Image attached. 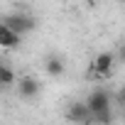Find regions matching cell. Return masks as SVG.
I'll list each match as a JSON object with an SVG mask.
<instances>
[{"mask_svg":"<svg viewBox=\"0 0 125 125\" xmlns=\"http://www.w3.org/2000/svg\"><path fill=\"white\" fill-rule=\"evenodd\" d=\"M118 3H125V0H118Z\"/></svg>","mask_w":125,"mask_h":125,"instance_id":"12","label":"cell"},{"mask_svg":"<svg viewBox=\"0 0 125 125\" xmlns=\"http://www.w3.org/2000/svg\"><path fill=\"white\" fill-rule=\"evenodd\" d=\"M0 47L3 49H17L20 47V34H15L3 20H0Z\"/></svg>","mask_w":125,"mask_h":125,"instance_id":"7","label":"cell"},{"mask_svg":"<svg viewBox=\"0 0 125 125\" xmlns=\"http://www.w3.org/2000/svg\"><path fill=\"white\" fill-rule=\"evenodd\" d=\"M44 71L49 74V76H61V74H64L66 71V61L64 59H61V54H47V59H44Z\"/></svg>","mask_w":125,"mask_h":125,"instance_id":"6","label":"cell"},{"mask_svg":"<svg viewBox=\"0 0 125 125\" xmlns=\"http://www.w3.org/2000/svg\"><path fill=\"white\" fill-rule=\"evenodd\" d=\"M123 110H125V108H123ZM123 118H125V113H123Z\"/></svg>","mask_w":125,"mask_h":125,"instance_id":"13","label":"cell"},{"mask_svg":"<svg viewBox=\"0 0 125 125\" xmlns=\"http://www.w3.org/2000/svg\"><path fill=\"white\" fill-rule=\"evenodd\" d=\"M86 105H88L91 120L103 123V125L110 123V93L105 88H93L86 96Z\"/></svg>","mask_w":125,"mask_h":125,"instance_id":"1","label":"cell"},{"mask_svg":"<svg viewBox=\"0 0 125 125\" xmlns=\"http://www.w3.org/2000/svg\"><path fill=\"white\" fill-rule=\"evenodd\" d=\"M113 61H115V54H113V52H101V54H96V59L91 61V66H88V76L108 79L110 71H113Z\"/></svg>","mask_w":125,"mask_h":125,"instance_id":"3","label":"cell"},{"mask_svg":"<svg viewBox=\"0 0 125 125\" xmlns=\"http://www.w3.org/2000/svg\"><path fill=\"white\" fill-rule=\"evenodd\" d=\"M66 120H69V123H76V125L91 123V113H88L86 101H74V103L66 108Z\"/></svg>","mask_w":125,"mask_h":125,"instance_id":"5","label":"cell"},{"mask_svg":"<svg viewBox=\"0 0 125 125\" xmlns=\"http://www.w3.org/2000/svg\"><path fill=\"white\" fill-rule=\"evenodd\" d=\"M83 3H86V5H91V8H93V5H96V0H83Z\"/></svg>","mask_w":125,"mask_h":125,"instance_id":"11","label":"cell"},{"mask_svg":"<svg viewBox=\"0 0 125 125\" xmlns=\"http://www.w3.org/2000/svg\"><path fill=\"white\" fill-rule=\"evenodd\" d=\"M115 56H118V59H120V61H123V64H125V44H123V47H120V49H118V54H115Z\"/></svg>","mask_w":125,"mask_h":125,"instance_id":"10","label":"cell"},{"mask_svg":"<svg viewBox=\"0 0 125 125\" xmlns=\"http://www.w3.org/2000/svg\"><path fill=\"white\" fill-rule=\"evenodd\" d=\"M15 83V71L8 64H0V88H10Z\"/></svg>","mask_w":125,"mask_h":125,"instance_id":"8","label":"cell"},{"mask_svg":"<svg viewBox=\"0 0 125 125\" xmlns=\"http://www.w3.org/2000/svg\"><path fill=\"white\" fill-rule=\"evenodd\" d=\"M39 91H42V83L34 76H22L17 81V93H20L22 101H34L39 96Z\"/></svg>","mask_w":125,"mask_h":125,"instance_id":"4","label":"cell"},{"mask_svg":"<svg viewBox=\"0 0 125 125\" xmlns=\"http://www.w3.org/2000/svg\"><path fill=\"white\" fill-rule=\"evenodd\" d=\"M3 22L15 32V34H27V32H32L34 27H37V20L32 17V15H27V12H15V15H5L3 17Z\"/></svg>","mask_w":125,"mask_h":125,"instance_id":"2","label":"cell"},{"mask_svg":"<svg viewBox=\"0 0 125 125\" xmlns=\"http://www.w3.org/2000/svg\"><path fill=\"white\" fill-rule=\"evenodd\" d=\"M115 101H118V103H120V105L125 108V86H123V88L118 91V96H115Z\"/></svg>","mask_w":125,"mask_h":125,"instance_id":"9","label":"cell"}]
</instances>
